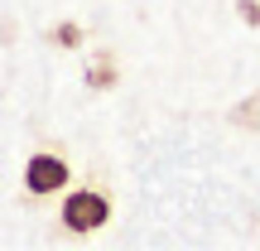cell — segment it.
I'll return each instance as SVG.
<instances>
[{
	"instance_id": "6da1fadb",
	"label": "cell",
	"mask_w": 260,
	"mask_h": 251,
	"mask_svg": "<svg viewBox=\"0 0 260 251\" xmlns=\"http://www.w3.org/2000/svg\"><path fill=\"white\" fill-rule=\"evenodd\" d=\"M111 213H116L111 188H106L102 179H87V184H77V188L63 193V203H58V227H63L68 237H92V232H102V227L111 222Z\"/></svg>"
},
{
	"instance_id": "7a4b0ae2",
	"label": "cell",
	"mask_w": 260,
	"mask_h": 251,
	"mask_svg": "<svg viewBox=\"0 0 260 251\" xmlns=\"http://www.w3.org/2000/svg\"><path fill=\"white\" fill-rule=\"evenodd\" d=\"M24 188H29V198L68 193V188H73V159H68L63 150H53V145L34 150V155L24 159Z\"/></svg>"
},
{
	"instance_id": "5b68a950",
	"label": "cell",
	"mask_w": 260,
	"mask_h": 251,
	"mask_svg": "<svg viewBox=\"0 0 260 251\" xmlns=\"http://www.w3.org/2000/svg\"><path fill=\"white\" fill-rule=\"evenodd\" d=\"M241 15L251 19V24H260V5H255V0H241Z\"/></svg>"
},
{
	"instance_id": "3957f363",
	"label": "cell",
	"mask_w": 260,
	"mask_h": 251,
	"mask_svg": "<svg viewBox=\"0 0 260 251\" xmlns=\"http://www.w3.org/2000/svg\"><path fill=\"white\" fill-rule=\"evenodd\" d=\"M116 77H121L116 53H111V48H102V53L87 63V87H92V92H106V87H116Z\"/></svg>"
},
{
	"instance_id": "277c9868",
	"label": "cell",
	"mask_w": 260,
	"mask_h": 251,
	"mask_svg": "<svg viewBox=\"0 0 260 251\" xmlns=\"http://www.w3.org/2000/svg\"><path fill=\"white\" fill-rule=\"evenodd\" d=\"M48 39H53L58 48H77V44H82V29H77L73 19H63V24H58L53 34H48Z\"/></svg>"
}]
</instances>
